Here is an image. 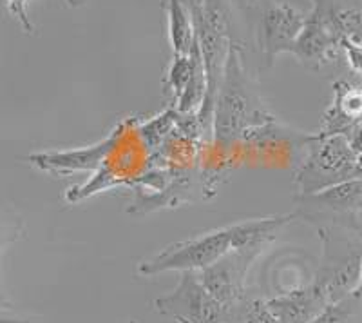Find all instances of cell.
<instances>
[{"label": "cell", "instance_id": "27", "mask_svg": "<svg viewBox=\"0 0 362 323\" xmlns=\"http://www.w3.org/2000/svg\"><path fill=\"white\" fill-rule=\"evenodd\" d=\"M361 323H362V322H361Z\"/></svg>", "mask_w": 362, "mask_h": 323}, {"label": "cell", "instance_id": "11", "mask_svg": "<svg viewBox=\"0 0 362 323\" xmlns=\"http://www.w3.org/2000/svg\"><path fill=\"white\" fill-rule=\"evenodd\" d=\"M119 133H122V129L118 128L107 138H103L102 142H98L93 147H86V149L42 151V153L28 157V160L44 173L53 174H69L76 173V171L95 169L103 158L116 149Z\"/></svg>", "mask_w": 362, "mask_h": 323}, {"label": "cell", "instance_id": "21", "mask_svg": "<svg viewBox=\"0 0 362 323\" xmlns=\"http://www.w3.org/2000/svg\"><path fill=\"white\" fill-rule=\"evenodd\" d=\"M6 4H8V9L13 17L21 22L22 29H24L25 33L33 35L35 26H33V22L29 21L28 9H25V6H28V0H6Z\"/></svg>", "mask_w": 362, "mask_h": 323}, {"label": "cell", "instance_id": "7", "mask_svg": "<svg viewBox=\"0 0 362 323\" xmlns=\"http://www.w3.org/2000/svg\"><path fill=\"white\" fill-rule=\"evenodd\" d=\"M342 38L337 0H312V11L288 53L306 69L322 71L342 53Z\"/></svg>", "mask_w": 362, "mask_h": 323}, {"label": "cell", "instance_id": "4", "mask_svg": "<svg viewBox=\"0 0 362 323\" xmlns=\"http://www.w3.org/2000/svg\"><path fill=\"white\" fill-rule=\"evenodd\" d=\"M321 264L312 282L322 289L329 303L351 295L358 285L362 261V232L344 227H319Z\"/></svg>", "mask_w": 362, "mask_h": 323}, {"label": "cell", "instance_id": "1", "mask_svg": "<svg viewBox=\"0 0 362 323\" xmlns=\"http://www.w3.org/2000/svg\"><path fill=\"white\" fill-rule=\"evenodd\" d=\"M274 124V115L261 98L259 89L247 71L243 51L238 42H232L221 82L216 95L212 133L223 145L252 135Z\"/></svg>", "mask_w": 362, "mask_h": 323}, {"label": "cell", "instance_id": "2", "mask_svg": "<svg viewBox=\"0 0 362 323\" xmlns=\"http://www.w3.org/2000/svg\"><path fill=\"white\" fill-rule=\"evenodd\" d=\"M194 24V35L202 51L206 73V96L198 118L205 131V125L212 128L216 95L225 69L226 57L232 42V9L230 0H185Z\"/></svg>", "mask_w": 362, "mask_h": 323}, {"label": "cell", "instance_id": "10", "mask_svg": "<svg viewBox=\"0 0 362 323\" xmlns=\"http://www.w3.org/2000/svg\"><path fill=\"white\" fill-rule=\"evenodd\" d=\"M259 254L261 251H255V249L230 251L221 260L214 261L212 266L198 271V276L205 289L225 307V311L238 307L248 296V271Z\"/></svg>", "mask_w": 362, "mask_h": 323}, {"label": "cell", "instance_id": "24", "mask_svg": "<svg viewBox=\"0 0 362 323\" xmlns=\"http://www.w3.org/2000/svg\"><path fill=\"white\" fill-rule=\"evenodd\" d=\"M351 295H355L357 298L362 300V261H361V276H358V285H357V289L351 293Z\"/></svg>", "mask_w": 362, "mask_h": 323}, {"label": "cell", "instance_id": "19", "mask_svg": "<svg viewBox=\"0 0 362 323\" xmlns=\"http://www.w3.org/2000/svg\"><path fill=\"white\" fill-rule=\"evenodd\" d=\"M234 309L243 323H279L274 318L270 309H268L267 300L263 298H250V296H247Z\"/></svg>", "mask_w": 362, "mask_h": 323}, {"label": "cell", "instance_id": "15", "mask_svg": "<svg viewBox=\"0 0 362 323\" xmlns=\"http://www.w3.org/2000/svg\"><path fill=\"white\" fill-rule=\"evenodd\" d=\"M196 53H198V42H196V38H194V46L189 55L173 53V60H170L169 71H167L165 86L174 93L176 100L180 98L181 93L185 91L187 84H189L190 76H192L194 64H196Z\"/></svg>", "mask_w": 362, "mask_h": 323}, {"label": "cell", "instance_id": "12", "mask_svg": "<svg viewBox=\"0 0 362 323\" xmlns=\"http://www.w3.org/2000/svg\"><path fill=\"white\" fill-rule=\"evenodd\" d=\"M267 305L279 323H310L329 305L328 296L313 282L272 296Z\"/></svg>", "mask_w": 362, "mask_h": 323}, {"label": "cell", "instance_id": "26", "mask_svg": "<svg viewBox=\"0 0 362 323\" xmlns=\"http://www.w3.org/2000/svg\"><path fill=\"white\" fill-rule=\"evenodd\" d=\"M66 2H69L71 6H74V0H66Z\"/></svg>", "mask_w": 362, "mask_h": 323}, {"label": "cell", "instance_id": "9", "mask_svg": "<svg viewBox=\"0 0 362 323\" xmlns=\"http://www.w3.org/2000/svg\"><path fill=\"white\" fill-rule=\"evenodd\" d=\"M160 314L176 323H218L225 318V307L210 295L196 271L181 273L176 289L154 300Z\"/></svg>", "mask_w": 362, "mask_h": 323}, {"label": "cell", "instance_id": "6", "mask_svg": "<svg viewBox=\"0 0 362 323\" xmlns=\"http://www.w3.org/2000/svg\"><path fill=\"white\" fill-rule=\"evenodd\" d=\"M250 18L255 42L264 58V67H272L276 58L288 53L305 26V15L281 0H243Z\"/></svg>", "mask_w": 362, "mask_h": 323}, {"label": "cell", "instance_id": "8", "mask_svg": "<svg viewBox=\"0 0 362 323\" xmlns=\"http://www.w3.org/2000/svg\"><path fill=\"white\" fill-rule=\"evenodd\" d=\"M297 218L319 227H344L362 232V178L328 187L312 195H296Z\"/></svg>", "mask_w": 362, "mask_h": 323}, {"label": "cell", "instance_id": "23", "mask_svg": "<svg viewBox=\"0 0 362 323\" xmlns=\"http://www.w3.org/2000/svg\"><path fill=\"white\" fill-rule=\"evenodd\" d=\"M218 323H243V322H241V318L238 316L235 309H230V311H226L225 318H223L221 322H218Z\"/></svg>", "mask_w": 362, "mask_h": 323}, {"label": "cell", "instance_id": "22", "mask_svg": "<svg viewBox=\"0 0 362 323\" xmlns=\"http://www.w3.org/2000/svg\"><path fill=\"white\" fill-rule=\"evenodd\" d=\"M346 138H348V142H350L351 149H354L358 157H362V122L355 125L350 133L346 135Z\"/></svg>", "mask_w": 362, "mask_h": 323}, {"label": "cell", "instance_id": "17", "mask_svg": "<svg viewBox=\"0 0 362 323\" xmlns=\"http://www.w3.org/2000/svg\"><path fill=\"white\" fill-rule=\"evenodd\" d=\"M176 118H177L176 109H167V111L161 113L160 116H156L154 120L147 122V124L140 129V135L145 140V144H147L151 149L158 147V145L163 142V138L167 137V133L173 129V124Z\"/></svg>", "mask_w": 362, "mask_h": 323}, {"label": "cell", "instance_id": "20", "mask_svg": "<svg viewBox=\"0 0 362 323\" xmlns=\"http://www.w3.org/2000/svg\"><path fill=\"white\" fill-rule=\"evenodd\" d=\"M342 55L346 57V62L350 64L351 69L362 76V42L355 38L344 37L341 42Z\"/></svg>", "mask_w": 362, "mask_h": 323}, {"label": "cell", "instance_id": "18", "mask_svg": "<svg viewBox=\"0 0 362 323\" xmlns=\"http://www.w3.org/2000/svg\"><path fill=\"white\" fill-rule=\"evenodd\" d=\"M22 232V218L9 208L8 203L0 200V256L9 244L18 240Z\"/></svg>", "mask_w": 362, "mask_h": 323}, {"label": "cell", "instance_id": "3", "mask_svg": "<svg viewBox=\"0 0 362 323\" xmlns=\"http://www.w3.org/2000/svg\"><path fill=\"white\" fill-rule=\"evenodd\" d=\"M362 178V157L346 135H310L306 157L296 171V195H312L328 187Z\"/></svg>", "mask_w": 362, "mask_h": 323}, {"label": "cell", "instance_id": "5", "mask_svg": "<svg viewBox=\"0 0 362 323\" xmlns=\"http://www.w3.org/2000/svg\"><path fill=\"white\" fill-rule=\"evenodd\" d=\"M230 251H235V224L169 245L151 260L141 261L138 273L141 276H156L169 271H177V273L196 271L198 273L212 266L214 261L221 260Z\"/></svg>", "mask_w": 362, "mask_h": 323}, {"label": "cell", "instance_id": "14", "mask_svg": "<svg viewBox=\"0 0 362 323\" xmlns=\"http://www.w3.org/2000/svg\"><path fill=\"white\" fill-rule=\"evenodd\" d=\"M169 42L174 55H189L194 46V24L185 0H167Z\"/></svg>", "mask_w": 362, "mask_h": 323}, {"label": "cell", "instance_id": "13", "mask_svg": "<svg viewBox=\"0 0 362 323\" xmlns=\"http://www.w3.org/2000/svg\"><path fill=\"white\" fill-rule=\"evenodd\" d=\"M362 122V86L346 80L334 84V100L322 115V135H348Z\"/></svg>", "mask_w": 362, "mask_h": 323}, {"label": "cell", "instance_id": "16", "mask_svg": "<svg viewBox=\"0 0 362 323\" xmlns=\"http://www.w3.org/2000/svg\"><path fill=\"white\" fill-rule=\"evenodd\" d=\"M362 300L355 295L344 296L339 302L329 303L321 314L310 323H361Z\"/></svg>", "mask_w": 362, "mask_h": 323}, {"label": "cell", "instance_id": "25", "mask_svg": "<svg viewBox=\"0 0 362 323\" xmlns=\"http://www.w3.org/2000/svg\"><path fill=\"white\" fill-rule=\"evenodd\" d=\"M339 2L344 6H358V8H362V0H339Z\"/></svg>", "mask_w": 362, "mask_h": 323}]
</instances>
